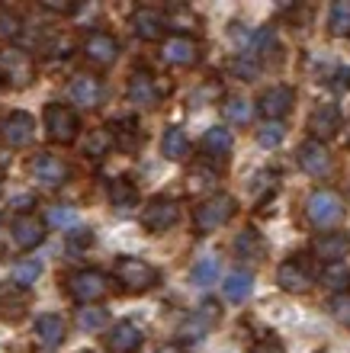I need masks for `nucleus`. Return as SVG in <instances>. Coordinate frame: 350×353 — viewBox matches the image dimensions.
Masks as SVG:
<instances>
[{
	"label": "nucleus",
	"instance_id": "nucleus-17",
	"mask_svg": "<svg viewBox=\"0 0 350 353\" xmlns=\"http://www.w3.org/2000/svg\"><path fill=\"white\" fill-rule=\"evenodd\" d=\"M129 26H132V32H135L142 42H157V39L164 36V29H167V17L157 7H139L129 17Z\"/></svg>",
	"mask_w": 350,
	"mask_h": 353
},
{
	"label": "nucleus",
	"instance_id": "nucleus-31",
	"mask_svg": "<svg viewBox=\"0 0 350 353\" xmlns=\"http://www.w3.org/2000/svg\"><path fill=\"white\" fill-rule=\"evenodd\" d=\"M318 279H322L331 292H350V267L347 263H324Z\"/></svg>",
	"mask_w": 350,
	"mask_h": 353
},
{
	"label": "nucleus",
	"instance_id": "nucleus-3",
	"mask_svg": "<svg viewBox=\"0 0 350 353\" xmlns=\"http://www.w3.org/2000/svg\"><path fill=\"white\" fill-rule=\"evenodd\" d=\"M305 219L312 228H334L344 219V199L334 190L318 186L305 196Z\"/></svg>",
	"mask_w": 350,
	"mask_h": 353
},
{
	"label": "nucleus",
	"instance_id": "nucleus-38",
	"mask_svg": "<svg viewBox=\"0 0 350 353\" xmlns=\"http://www.w3.org/2000/svg\"><path fill=\"white\" fill-rule=\"evenodd\" d=\"M103 325H106V312H103V308H93V305L77 308V327L97 331V327H103Z\"/></svg>",
	"mask_w": 350,
	"mask_h": 353
},
{
	"label": "nucleus",
	"instance_id": "nucleus-37",
	"mask_svg": "<svg viewBox=\"0 0 350 353\" xmlns=\"http://www.w3.org/2000/svg\"><path fill=\"white\" fill-rule=\"evenodd\" d=\"M23 32V19L17 10L0 7V39H17Z\"/></svg>",
	"mask_w": 350,
	"mask_h": 353
},
{
	"label": "nucleus",
	"instance_id": "nucleus-11",
	"mask_svg": "<svg viewBox=\"0 0 350 353\" xmlns=\"http://www.w3.org/2000/svg\"><path fill=\"white\" fill-rule=\"evenodd\" d=\"M36 139V119L23 110H13L0 119V141L7 148H29Z\"/></svg>",
	"mask_w": 350,
	"mask_h": 353
},
{
	"label": "nucleus",
	"instance_id": "nucleus-23",
	"mask_svg": "<svg viewBox=\"0 0 350 353\" xmlns=\"http://www.w3.org/2000/svg\"><path fill=\"white\" fill-rule=\"evenodd\" d=\"M231 251L238 254V261L244 263H260L267 257V241H264V234L257 228H241L235 234V241H231Z\"/></svg>",
	"mask_w": 350,
	"mask_h": 353
},
{
	"label": "nucleus",
	"instance_id": "nucleus-16",
	"mask_svg": "<svg viewBox=\"0 0 350 353\" xmlns=\"http://www.w3.org/2000/svg\"><path fill=\"white\" fill-rule=\"evenodd\" d=\"M68 100L81 110H97L103 103V81L93 74H74L68 84Z\"/></svg>",
	"mask_w": 350,
	"mask_h": 353
},
{
	"label": "nucleus",
	"instance_id": "nucleus-48",
	"mask_svg": "<svg viewBox=\"0 0 350 353\" xmlns=\"http://www.w3.org/2000/svg\"><path fill=\"white\" fill-rule=\"evenodd\" d=\"M344 145H347V148H350V122H347V125H344Z\"/></svg>",
	"mask_w": 350,
	"mask_h": 353
},
{
	"label": "nucleus",
	"instance_id": "nucleus-36",
	"mask_svg": "<svg viewBox=\"0 0 350 353\" xmlns=\"http://www.w3.org/2000/svg\"><path fill=\"white\" fill-rule=\"evenodd\" d=\"M283 139H286V125H283V122H264V125L257 129V145H260V148H277Z\"/></svg>",
	"mask_w": 350,
	"mask_h": 353
},
{
	"label": "nucleus",
	"instance_id": "nucleus-29",
	"mask_svg": "<svg viewBox=\"0 0 350 353\" xmlns=\"http://www.w3.org/2000/svg\"><path fill=\"white\" fill-rule=\"evenodd\" d=\"M222 289H225V299H229V302H244V299L251 296V289H254V276H251L248 270H235V273L225 276Z\"/></svg>",
	"mask_w": 350,
	"mask_h": 353
},
{
	"label": "nucleus",
	"instance_id": "nucleus-28",
	"mask_svg": "<svg viewBox=\"0 0 350 353\" xmlns=\"http://www.w3.org/2000/svg\"><path fill=\"white\" fill-rule=\"evenodd\" d=\"M200 148H203V154H209V158H229L231 148H235V139H231L229 129H206Z\"/></svg>",
	"mask_w": 350,
	"mask_h": 353
},
{
	"label": "nucleus",
	"instance_id": "nucleus-33",
	"mask_svg": "<svg viewBox=\"0 0 350 353\" xmlns=\"http://www.w3.org/2000/svg\"><path fill=\"white\" fill-rule=\"evenodd\" d=\"M110 151H113L110 129H93V132H87V141H84V154H87V158L100 161V158H106Z\"/></svg>",
	"mask_w": 350,
	"mask_h": 353
},
{
	"label": "nucleus",
	"instance_id": "nucleus-24",
	"mask_svg": "<svg viewBox=\"0 0 350 353\" xmlns=\"http://www.w3.org/2000/svg\"><path fill=\"white\" fill-rule=\"evenodd\" d=\"M215 321H219V305L206 302V305H200L193 315L184 321V327H180V337H184V341H203Z\"/></svg>",
	"mask_w": 350,
	"mask_h": 353
},
{
	"label": "nucleus",
	"instance_id": "nucleus-43",
	"mask_svg": "<svg viewBox=\"0 0 350 353\" xmlns=\"http://www.w3.org/2000/svg\"><path fill=\"white\" fill-rule=\"evenodd\" d=\"M193 190H200V186H212V180H215V170H209V168H196L193 170Z\"/></svg>",
	"mask_w": 350,
	"mask_h": 353
},
{
	"label": "nucleus",
	"instance_id": "nucleus-26",
	"mask_svg": "<svg viewBox=\"0 0 350 353\" xmlns=\"http://www.w3.org/2000/svg\"><path fill=\"white\" fill-rule=\"evenodd\" d=\"M110 205L116 212H132L139 205V186L129 176H116L110 183Z\"/></svg>",
	"mask_w": 350,
	"mask_h": 353
},
{
	"label": "nucleus",
	"instance_id": "nucleus-42",
	"mask_svg": "<svg viewBox=\"0 0 350 353\" xmlns=\"http://www.w3.org/2000/svg\"><path fill=\"white\" fill-rule=\"evenodd\" d=\"M171 23H177L174 29H180V32H184V29H193L196 17L190 13V10H174V17H171ZM184 36H186V32H184Z\"/></svg>",
	"mask_w": 350,
	"mask_h": 353
},
{
	"label": "nucleus",
	"instance_id": "nucleus-18",
	"mask_svg": "<svg viewBox=\"0 0 350 353\" xmlns=\"http://www.w3.org/2000/svg\"><path fill=\"white\" fill-rule=\"evenodd\" d=\"M295 103V90L286 84H277V87H267V90L260 93V112H264V119L267 122H283V116L293 110Z\"/></svg>",
	"mask_w": 350,
	"mask_h": 353
},
{
	"label": "nucleus",
	"instance_id": "nucleus-25",
	"mask_svg": "<svg viewBox=\"0 0 350 353\" xmlns=\"http://www.w3.org/2000/svg\"><path fill=\"white\" fill-rule=\"evenodd\" d=\"M113 135V148H119L122 154H135L145 145V132H142L139 119H119L110 129Z\"/></svg>",
	"mask_w": 350,
	"mask_h": 353
},
{
	"label": "nucleus",
	"instance_id": "nucleus-10",
	"mask_svg": "<svg viewBox=\"0 0 350 353\" xmlns=\"http://www.w3.org/2000/svg\"><path fill=\"white\" fill-rule=\"evenodd\" d=\"M277 283L286 292L302 296V292H309L315 286V270L309 267V261H305L302 254H295V257H289V261H283L277 267Z\"/></svg>",
	"mask_w": 350,
	"mask_h": 353
},
{
	"label": "nucleus",
	"instance_id": "nucleus-8",
	"mask_svg": "<svg viewBox=\"0 0 350 353\" xmlns=\"http://www.w3.org/2000/svg\"><path fill=\"white\" fill-rule=\"evenodd\" d=\"M36 77V65L23 48H0V81L10 87H26Z\"/></svg>",
	"mask_w": 350,
	"mask_h": 353
},
{
	"label": "nucleus",
	"instance_id": "nucleus-7",
	"mask_svg": "<svg viewBox=\"0 0 350 353\" xmlns=\"http://www.w3.org/2000/svg\"><path fill=\"white\" fill-rule=\"evenodd\" d=\"M29 176L42 190H61L71 180V164L65 158H58V154L42 151V154H36V158L29 161Z\"/></svg>",
	"mask_w": 350,
	"mask_h": 353
},
{
	"label": "nucleus",
	"instance_id": "nucleus-1",
	"mask_svg": "<svg viewBox=\"0 0 350 353\" xmlns=\"http://www.w3.org/2000/svg\"><path fill=\"white\" fill-rule=\"evenodd\" d=\"M235 212H238V203H235V196L215 193V196L203 199V203L193 209V228H196L200 234L219 232L222 225H229L231 219H235Z\"/></svg>",
	"mask_w": 350,
	"mask_h": 353
},
{
	"label": "nucleus",
	"instance_id": "nucleus-6",
	"mask_svg": "<svg viewBox=\"0 0 350 353\" xmlns=\"http://www.w3.org/2000/svg\"><path fill=\"white\" fill-rule=\"evenodd\" d=\"M167 93H171V84L155 77L151 71H132L129 84H126V97H129L132 106H139V110H151L157 103L164 100Z\"/></svg>",
	"mask_w": 350,
	"mask_h": 353
},
{
	"label": "nucleus",
	"instance_id": "nucleus-13",
	"mask_svg": "<svg viewBox=\"0 0 350 353\" xmlns=\"http://www.w3.org/2000/svg\"><path fill=\"white\" fill-rule=\"evenodd\" d=\"M161 61L171 68H190L203 58V46L196 42L193 36H171L161 42Z\"/></svg>",
	"mask_w": 350,
	"mask_h": 353
},
{
	"label": "nucleus",
	"instance_id": "nucleus-39",
	"mask_svg": "<svg viewBox=\"0 0 350 353\" xmlns=\"http://www.w3.org/2000/svg\"><path fill=\"white\" fill-rule=\"evenodd\" d=\"M48 222L55 225V228H61V232H71V228H77V212H74V209H61V205H55V209L48 212Z\"/></svg>",
	"mask_w": 350,
	"mask_h": 353
},
{
	"label": "nucleus",
	"instance_id": "nucleus-19",
	"mask_svg": "<svg viewBox=\"0 0 350 353\" xmlns=\"http://www.w3.org/2000/svg\"><path fill=\"white\" fill-rule=\"evenodd\" d=\"M309 132H312L315 141H328L334 139L338 132H341V110L334 106V103H318L309 116Z\"/></svg>",
	"mask_w": 350,
	"mask_h": 353
},
{
	"label": "nucleus",
	"instance_id": "nucleus-30",
	"mask_svg": "<svg viewBox=\"0 0 350 353\" xmlns=\"http://www.w3.org/2000/svg\"><path fill=\"white\" fill-rule=\"evenodd\" d=\"M222 116H225L229 125H248L251 116H254V106L244 97H229V100L222 103Z\"/></svg>",
	"mask_w": 350,
	"mask_h": 353
},
{
	"label": "nucleus",
	"instance_id": "nucleus-12",
	"mask_svg": "<svg viewBox=\"0 0 350 353\" xmlns=\"http://www.w3.org/2000/svg\"><path fill=\"white\" fill-rule=\"evenodd\" d=\"M142 225H145L151 234L171 232V228H177V225H180V205H177L174 199L155 196V199L142 209Z\"/></svg>",
	"mask_w": 350,
	"mask_h": 353
},
{
	"label": "nucleus",
	"instance_id": "nucleus-32",
	"mask_svg": "<svg viewBox=\"0 0 350 353\" xmlns=\"http://www.w3.org/2000/svg\"><path fill=\"white\" fill-rule=\"evenodd\" d=\"M39 273H42V263H39L36 257L17 261V263H13V270H10V276H13V286H19L23 292H26V289L32 286V283H36Z\"/></svg>",
	"mask_w": 350,
	"mask_h": 353
},
{
	"label": "nucleus",
	"instance_id": "nucleus-27",
	"mask_svg": "<svg viewBox=\"0 0 350 353\" xmlns=\"http://www.w3.org/2000/svg\"><path fill=\"white\" fill-rule=\"evenodd\" d=\"M161 154L167 161H184L190 154V139H186V132L180 125L164 129V135H161Z\"/></svg>",
	"mask_w": 350,
	"mask_h": 353
},
{
	"label": "nucleus",
	"instance_id": "nucleus-41",
	"mask_svg": "<svg viewBox=\"0 0 350 353\" xmlns=\"http://www.w3.org/2000/svg\"><path fill=\"white\" fill-rule=\"evenodd\" d=\"M68 241H71L74 251H84V248H90L93 244V234H90V228H81V225H77V228L68 232Z\"/></svg>",
	"mask_w": 350,
	"mask_h": 353
},
{
	"label": "nucleus",
	"instance_id": "nucleus-4",
	"mask_svg": "<svg viewBox=\"0 0 350 353\" xmlns=\"http://www.w3.org/2000/svg\"><path fill=\"white\" fill-rule=\"evenodd\" d=\"M42 122H46V135L52 145H71L81 135V119L68 103H48L42 112Z\"/></svg>",
	"mask_w": 350,
	"mask_h": 353
},
{
	"label": "nucleus",
	"instance_id": "nucleus-47",
	"mask_svg": "<svg viewBox=\"0 0 350 353\" xmlns=\"http://www.w3.org/2000/svg\"><path fill=\"white\" fill-rule=\"evenodd\" d=\"M155 353H186V350H184V344H161Z\"/></svg>",
	"mask_w": 350,
	"mask_h": 353
},
{
	"label": "nucleus",
	"instance_id": "nucleus-20",
	"mask_svg": "<svg viewBox=\"0 0 350 353\" xmlns=\"http://www.w3.org/2000/svg\"><path fill=\"white\" fill-rule=\"evenodd\" d=\"M32 337L42 350H58V347L68 341V325L61 315H39L36 325H32Z\"/></svg>",
	"mask_w": 350,
	"mask_h": 353
},
{
	"label": "nucleus",
	"instance_id": "nucleus-21",
	"mask_svg": "<svg viewBox=\"0 0 350 353\" xmlns=\"http://www.w3.org/2000/svg\"><path fill=\"white\" fill-rule=\"evenodd\" d=\"M347 251H350V234L344 232H324L312 241V254L324 263H344Z\"/></svg>",
	"mask_w": 350,
	"mask_h": 353
},
{
	"label": "nucleus",
	"instance_id": "nucleus-45",
	"mask_svg": "<svg viewBox=\"0 0 350 353\" xmlns=\"http://www.w3.org/2000/svg\"><path fill=\"white\" fill-rule=\"evenodd\" d=\"M251 353H286L283 350V344H280V341H273V337H267V341H260L257 347H254V350Z\"/></svg>",
	"mask_w": 350,
	"mask_h": 353
},
{
	"label": "nucleus",
	"instance_id": "nucleus-44",
	"mask_svg": "<svg viewBox=\"0 0 350 353\" xmlns=\"http://www.w3.org/2000/svg\"><path fill=\"white\" fill-rule=\"evenodd\" d=\"M331 87H334L338 93H341V90H350V68H338V71H334Z\"/></svg>",
	"mask_w": 350,
	"mask_h": 353
},
{
	"label": "nucleus",
	"instance_id": "nucleus-34",
	"mask_svg": "<svg viewBox=\"0 0 350 353\" xmlns=\"http://www.w3.org/2000/svg\"><path fill=\"white\" fill-rule=\"evenodd\" d=\"M328 32L334 39H344L350 36V0H338L328 13Z\"/></svg>",
	"mask_w": 350,
	"mask_h": 353
},
{
	"label": "nucleus",
	"instance_id": "nucleus-35",
	"mask_svg": "<svg viewBox=\"0 0 350 353\" xmlns=\"http://www.w3.org/2000/svg\"><path fill=\"white\" fill-rule=\"evenodd\" d=\"M215 276H219V257H203L190 267V283H196V286H209V283H215Z\"/></svg>",
	"mask_w": 350,
	"mask_h": 353
},
{
	"label": "nucleus",
	"instance_id": "nucleus-2",
	"mask_svg": "<svg viewBox=\"0 0 350 353\" xmlns=\"http://www.w3.org/2000/svg\"><path fill=\"white\" fill-rule=\"evenodd\" d=\"M65 289H68V296H71L77 305H93V302H100V299L110 292V276H106L103 270L84 267V270L68 273Z\"/></svg>",
	"mask_w": 350,
	"mask_h": 353
},
{
	"label": "nucleus",
	"instance_id": "nucleus-22",
	"mask_svg": "<svg viewBox=\"0 0 350 353\" xmlns=\"http://www.w3.org/2000/svg\"><path fill=\"white\" fill-rule=\"evenodd\" d=\"M142 344H145V334L135 321H116L106 334V347L113 353H139Z\"/></svg>",
	"mask_w": 350,
	"mask_h": 353
},
{
	"label": "nucleus",
	"instance_id": "nucleus-9",
	"mask_svg": "<svg viewBox=\"0 0 350 353\" xmlns=\"http://www.w3.org/2000/svg\"><path fill=\"white\" fill-rule=\"evenodd\" d=\"M81 52H84V58H87L90 65L110 68V65H116V58H119L122 46H119V39L113 36V32H106V29H93V32H87V36H84Z\"/></svg>",
	"mask_w": 350,
	"mask_h": 353
},
{
	"label": "nucleus",
	"instance_id": "nucleus-40",
	"mask_svg": "<svg viewBox=\"0 0 350 353\" xmlns=\"http://www.w3.org/2000/svg\"><path fill=\"white\" fill-rule=\"evenodd\" d=\"M231 71H235L241 81H257L260 65H257V61H251V58L244 55V58H235V61H231Z\"/></svg>",
	"mask_w": 350,
	"mask_h": 353
},
{
	"label": "nucleus",
	"instance_id": "nucleus-14",
	"mask_svg": "<svg viewBox=\"0 0 350 353\" xmlns=\"http://www.w3.org/2000/svg\"><path fill=\"white\" fill-rule=\"evenodd\" d=\"M295 161H299V168H302L309 176H315V180L328 176V174H331V168H334L331 151L324 148L322 141H315V139L302 141V145L295 148Z\"/></svg>",
	"mask_w": 350,
	"mask_h": 353
},
{
	"label": "nucleus",
	"instance_id": "nucleus-15",
	"mask_svg": "<svg viewBox=\"0 0 350 353\" xmlns=\"http://www.w3.org/2000/svg\"><path fill=\"white\" fill-rule=\"evenodd\" d=\"M10 234H13L17 248H23V251H32L36 244L46 241V222H42L36 212H19L17 219L10 222Z\"/></svg>",
	"mask_w": 350,
	"mask_h": 353
},
{
	"label": "nucleus",
	"instance_id": "nucleus-5",
	"mask_svg": "<svg viewBox=\"0 0 350 353\" xmlns=\"http://www.w3.org/2000/svg\"><path fill=\"white\" fill-rule=\"evenodd\" d=\"M113 276L126 292H135V296L157 286V270L142 257H119L113 263Z\"/></svg>",
	"mask_w": 350,
	"mask_h": 353
},
{
	"label": "nucleus",
	"instance_id": "nucleus-46",
	"mask_svg": "<svg viewBox=\"0 0 350 353\" xmlns=\"http://www.w3.org/2000/svg\"><path fill=\"white\" fill-rule=\"evenodd\" d=\"M42 7L55 10V13H58V10H61V13H71V10H74V7H68V3H55V0H42Z\"/></svg>",
	"mask_w": 350,
	"mask_h": 353
}]
</instances>
